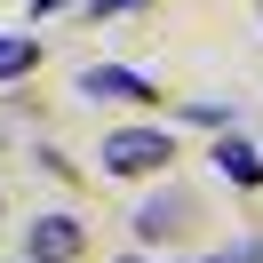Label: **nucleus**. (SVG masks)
<instances>
[{
	"mask_svg": "<svg viewBox=\"0 0 263 263\" xmlns=\"http://www.w3.org/2000/svg\"><path fill=\"white\" fill-rule=\"evenodd\" d=\"M176 160V136L167 128H120L104 136V176H160Z\"/></svg>",
	"mask_w": 263,
	"mask_h": 263,
	"instance_id": "f257e3e1",
	"label": "nucleus"
},
{
	"mask_svg": "<svg viewBox=\"0 0 263 263\" xmlns=\"http://www.w3.org/2000/svg\"><path fill=\"white\" fill-rule=\"evenodd\" d=\"M40 64V32H0V80H24Z\"/></svg>",
	"mask_w": 263,
	"mask_h": 263,
	"instance_id": "20e7f679",
	"label": "nucleus"
},
{
	"mask_svg": "<svg viewBox=\"0 0 263 263\" xmlns=\"http://www.w3.org/2000/svg\"><path fill=\"white\" fill-rule=\"evenodd\" d=\"M215 167L231 183H263V152H247V144H215Z\"/></svg>",
	"mask_w": 263,
	"mask_h": 263,
	"instance_id": "39448f33",
	"label": "nucleus"
},
{
	"mask_svg": "<svg viewBox=\"0 0 263 263\" xmlns=\"http://www.w3.org/2000/svg\"><path fill=\"white\" fill-rule=\"evenodd\" d=\"M176 215H183V199L167 192V199H152V208L136 215V231H144V239H167V231H176Z\"/></svg>",
	"mask_w": 263,
	"mask_h": 263,
	"instance_id": "423d86ee",
	"label": "nucleus"
},
{
	"mask_svg": "<svg viewBox=\"0 0 263 263\" xmlns=\"http://www.w3.org/2000/svg\"><path fill=\"white\" fill-rule=\"evenodd\" d=\"M80 255V223L72 215H40L32 223V263H72Z\"/></svg>",
	"mask_w": 263,
	"mask_h": 263,
	"instance_id": "7ed1b4c3",
	"label": "nucleus"
},
{
	"mask_svg": "<svg viewBox=\"0 0 263 263\" xmlns=\"http://www.w3.org/2000/svg\"><path fill=\"white\" fill-rule=\"evenodd\" d=\"M80 96H96V104H152L160 88H152L144 72H128V64H88L80 72Z\"/></svg>",
	"mask_w": 263,
	"mask_h": 263,
	"instance_id": "f03ea898",
	"label": "nucleus"
},
{
	"mask_svg": "<svg viewBox=\"0 0 263 263\" xmlns=\"http://www.w3.org/2000/svg\"><path fill=\"white\" fill-rule=\"evenodd\" d=\"M96 16H128V8H144V0H88Z\"/></svg>",
	"mask_w": 263,
	"mask_h": 263,
	"instance_id": "0eeeda50",
	"label": "nucleus"
}]
</instances>
